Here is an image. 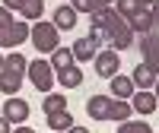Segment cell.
I'll return each instance as SVG.
<instances>
[{
	"label": "cell",
	"instance_id": "obj_13",
	"mask_svg": "<svg viewBox=\"0 0 159 133\" xmlns=\"http://www.w3.org/2000/svg\"><path fill=\"white\" fill-rule=\"evenodd\" d=\"M76 16H80V13H76L73 6L64 3V6H57V10H54V19H51V22L57 25V32H70L73 25H76Z\"/></svg>",
	"mask_w": 159,
	"mask_h": 133
},
{
	"label": "cell",
	"instance_id": "obj_16",
	"mask_svg": "<svg viewBox=\"0 0 159 133\" xmlns=\"http://www.w3.org/2000/svg\"><path fill=\"white\" fill-rule=\"evenodd\" d=\"M130 79H134V89H150V86L156 83V73L150 70L147 63H137L134 73H130Z\"/></svg>",
	"mask_w": 159,
	"mask_h": 133
},
{
	"label": "cell",
	"instance_id": "obj_3",
	"mask_svg": "<svg viewBox=\"0 0 159 133\" xmlns=\"http://www.w3.org/2000/svg\"><path fill=\"white\" fill-rule=\"evenodd\" d=\"M29 41L35 45V51H57L61 32L54 22H35V25H29Z\"/></svg>",
	"mask_w": 159,
	"mask_h": 133
},
{
	"label": "cell",
	"instance_id": "obj_31",
	"mask_svg": "<svg viewBox=\"0 0 159 133\" xmlns=\"http://www.w3.org/2000/svg\"><path fill=\"white\" fill-rule=\"evenodd\" d=\"M140 3H143V6H150V3H153V0H140Z\"/></svg>",
	"mask_w": 159,
	"mask_h": 133
},
{
	"label": "cell",
	"instance_id": "obj_32",
	"mask_svg": "<svg viewBox=\"0 0 159 133\" xmlns=\"http://www.w3.org/2000/svg\"><path fill=\"white\" fill-rule=\"evenodd\" d=\"M0 66H3V54H0Z\"/></svg>",
	"mask_w": 159,
	"mask_h": 133
},
{
	"label": "cell",
	"instance_id": "obj_7",
	"mask_svg": "<svg viewBox=\"0 0 159 133\" xmlns=\"http://www.w3.org/2000/svg\"><path fill=\"white\" fill-rule=\"evenodd\" d=\"M140 51H143V63L159 76V32H143Z\"/></svg>",
	"mask_w": 159,
	"mask_h": 133
},
{
	"label": "cell",
	"instance_id": "obj_19",
	"mask_svg": "<svg viewBox=\"0 0 159 133\" xmlns=\"http://www.w3.org/2000/svg\"><path fill=\"white\" fill-rule=\"evenodd\" d=\"M57 83L64 86V89H76V86H83V70L73 63L70 70H64V73H57Z\"/></svg>",
	"mask_w": 159,
	"mask_h": 133
},
{
	"label": "cell",
	"instance_id": "obj_22",
	"mask_svg": "<svg viewBox=\"0 0 159 133\" xmlns=\"http://www.w3.org/2000/svg\"><path fill=\"white\" fill-rule=\"evenodd\" d=\"M118 133H153V127H147L143 121H121Z\"/></svg>",
	"mask_w": 159,
	"mask_h": 133
},
{
	"label": "cell",
	"instance_id": "obj_9",
	"mask_svg": "<svg viewBox=\"0 0 159 133\" xmlns=\"http://www.w3.org/2000/svg\"><path fill=\"white\" fill-rule=\"evenodd\" d=\"M99 45H102V38L99 35H86V38H76L73 41V60H92L99 54Z\"/></svg>",
	"mask_w": 159,
	"mask_h": 133
},
{
	"label": "cell",
	"instance_id": "obj_6",
	"mask_svg": "<svg viewBox=\"0 0 159 133\" xmlns=\"http://www.w3.org/2000/svg\"><path fill=\"white\" fill-rule=\"evenodd\" d=\"M22 41H29V25H25V22H16V19H13L10 25H7V29H0V48H19Z\"/></svg>",
	"mask_w": 159,
	"mask_h": 133
},
{
	"label": "cell",
	"instance_id": "obj_10",
	"mask_svg": "<svg viewBox=\"0 0 159 133\" xmlns=\"http://www.w3.org/2000/svg\"><path fill=\"white\" fill-rule=\"evenodd\" d=\"M130 101H134L130 108H134L137 114H153V111L159 108V101H156V95H153L150 89H134V95H130Z\"/></svg>",
	"mask_w": 159,
	"mask_h": 133
},
{
	"label": "cell",
	"instance_id": "obj_33",
	"mask_svg": "<svg viewBox=\"0 0 159 133\" xmlns=\"http://www.w3.org/2000/svg\"><path fill=\"white\" fill-rule=\"evenodd\" d=\"M51 133H54V130H51Z\"/></svg>",
	"mask_w": 159,
	"mask_h": 133
},
{
	"label": "cell",
	"instance_id": "obj_2",
	"mask_svg": "<svg viewBox=\"0 0 159 133\" xmlns=\"http://www.w3.org/2000/svg\"><path fill=\"white\" fill-rule=\"evenodd\" d=\"M130 101L127 98H115V95H89L86 98V114L92 121H115L121 124L130 117Z\"/></svg>",
	"mask_w": 159,
	"mask_h": 133
},
{
	"label": "cell",
	"instance_id": "obj_1",
	"mask_svg": "<svg viewBox=\"0 0 159 133\" xmlns=\"http://www.w3.org/2000/svg\"><path fill=\"white\" fill-rule=\"evenodd\" d=\"M92 22H89V35H99V38H108V45L115 51H124L134 41V29L127 25V19L118 13L115 6H102L96 13H89Z\"/></svg>",
	"mask_w": 159,
	"mask_h": 133
},
{
	"label": "cell",
	"instance_id": "obj_20",
	"mask_svg": "<svg viewBox=\"0 0 159 133\" xmlns=\"http://www.w3.org/2000/svg\"><path fill=\"white\" fill-rule=\"evenodd\" d=\"M45 114H54V111H64L67 108V98L61 95V92H45V101H42Z\"/></svg>",
	"mask_w": 159,
	"mask_h": 133
},
{
	"label": "cell",
	"instance_id": "obj_5",
	"mask_svg": "<svg viewBox=\"0 0 159 133\" xmlns=\"http://www.w3.org/2000/svg\"><path fill=\"white\" fill-rule=\"evenodd\" d=\"M96 76H105V79H111L115 73H121V54L111 48V51H99L96 57Z\"/></svg>",
	"mask_w": 159,
	"mask_h": 133
},
{
	"label": "cell",
	"instance_id": "obj_29",
	"mask_svg": "<svg viewBox=\"0 0 159 133\" xmlns=\"http://www.w3.org/2000/svg\"><path fill=\"white\" fill-rule=\"evenodd\" d=\"M67 133H89V130H86V127H76V124H73V127H70Z\"/></svg>",
	"mask_w": 159,
	"mask_h": 133
},
{
	"label": "cell",
	"instance_id": "obj_15",
	"mask_svg": "<svg viewBox=\"0 0 159 133\" xmlns=\"http://www.w3.org/2000/svg\"><path fill=\"white\" fill-rule=\"evenodd\" d=\"M73 66V51L70 48H57V51H51V70L54 73H64V70H70ZM57 79V76H54Z\"/></svg>",
	"mask_w": 159,
	"mask_h": 133
},
{
	"label": "cell",
	"instance_id": "obj_24",
	"mask_svg": "<svg viewBox=\"0 0 159 133\" xmlns=\"http://www.w3.org/2000/svg\"><path fill=\"white\" fill-rule=\"evenodd\" d=\"M10 22H13V10H7V6H0V29H7Z\"/></svg>",
	"mask_w": 159,
	"mask_h": 133
},
{
	"label": "cell",
	"instance_id": "obj_25",
	"mask_svg": "<svg viewBox=\"0 0 159 133\" xmlns=\"http://www.w3.org/2000/svg\"><path fill=\"white\" fill-rule=\"evenodd\" d=\"M150 16H153V29H156V25H159V0L150 3Z\"/></svg>",
	"mask_w": 159,
	"mask_h": 133
},
{
	"label": "cell",
	"instance_id": "obj_28",
	"mask_svg": "<svg viewBox=\"0 0 159 133\" xmlns=\"http://www.w3.org/2000/svg\"><path fill=\"white\" fill-rule=\"evenodd\" d=\"M10 133H35L32 127H16V130H10Z\"/></svg>",
	"mask_w": 159,
	"mask_h": 133
},
{
	"label": "cell",
	"instance_id": "obj_4",
	"mask_svg": "<svg viewBox=\"0 0 159 133\" xmlns=\"http://www.w3.org/2000/svg\"><path fill=\"white\" fill-rule=\"evenodd\" d=\"M25 76L32 79V86L38 92H51V86H54V70H51V63L45 57H38V60H32L25 66Z\"/></svg>",
	"mask_w": 159,
	"mask_h": 133
},
{
	"label": "cell",
	"instance_id": "obj_27",
	"mask_svg": "<svg viewBox=\"0 0 159 133\" xmlns=\"http://www.w3.org/2000/svg\"><path fill=\"white\" fill-rule=\"evenodd\" d=\"M10 130H13V124L7 121V117H0V133H10Z\"/></svg>",
	"mask_w": 159,
	"mask_h": 133
},
{
	"label": "cell",
	"instance_id": "obj_14",
	"mask_svg": "<svg viewBox=\"0 0 159 133\" xmlns=\"http://www.w3.org/2000/svg\"><path fill=\"white\" fill-rule=\"evenodd\" d=\"M108 83H111V92H108V95H115V98H127V101H130V95H134V79H130V76L115 73Z\"/></svg>",
	"mask_w": 159,
	"mask_h": 133
},
{
	"label": "cell",
	"instance_id": "obj_12",
	"mask_svg": "<svg viewBox=\"0 0 159 133\" xmlns=\"http://www.w3.org/2000/svg\"><path fill=\"white\" fill-rule=\"evenodd\" d=\"M127 25H130V29H134V32H153V16H150V6H140V10H134V13H130V16H127Z\"/></svg>",
	"mask_w": 159,
	"mask_h": 133
},
{
	"label": "cell",
	"instance_id": "obj_11",
	"mask_svg": "<svg viewBox=\"0 0 159 133\" xmlns=\"http://www.w3.org/2000/svg\"><path fill=\"white\" fill-rule=\"evenodd\" d=\"M19 89H22V73L0 66V92H3V95H16Z\"/></svg>",
	"mask_w": 159,
	"mask_h": 133
},
{
	"label": "cell",
	"instance_id": "obj_21",
	"mask_svg": "<svg viewBox=\"0 0 159 133\" xmlns=\"http://www.w3.org/2000/svg\"><path fill=\"white\" fill-rule=\"evenodd\" d=\"M3 66H7V70H16V73H22V76H25V66H29V60H25L19 51H10V54L3 57Z\"/></svg>",
	"mask_w": 159,
	"mask_h": 133
},
{
	"label": "cell",
	"instance_id": "obj_17",
	"mask_svg": "<svg viewBox=\"0 0 159 133\" xmlns=\"http://www.w3.org/2000/svg\"><path fill=\"white\" fill-rule=\"evenodd\" d=\"M45 121H48V127L54 133H61V130H70L73 127V114L64 108V111H54V114H45Z\"/></svg>",
	"mask_w": 159,
	"mask_h": 133
},
{
	"label": "cell",
	"instance_id": "obj_30",
	"mask_svg": "<svg viewBox=\"0 0 159 133\" xmlns=\"http://www.w3.org/2000/svg\"><path fill=\"white\" fill-rule=\"evenodd\" d=\"M153 86H156V92H153V95H156V101H159V76H156V83H153Z\"/></svg>",
	"mask_w": 159,
	"mask_h": 133
},
{
	"label": "cell",
	"instance_id": "obj_8",
	"mask_svg": "<svg viewBox=\"0 0 159 133\" xmlns=\"http://www.w3.org/2000/svg\"><path fill=\"white\" fill-rule=\"evenodd\" d=\"M3 117L16 127V124H25L29 121V101H22L19 95H10L7 101H3Z\"/></svg>",
	"mask_w": 159,
	"mask_h": 133
},
{
	"label": "cell",
	"instance_id": "obj_18",
	"mask_svg": "<svg viewBox=\"0 0 159 133\" xmlns=\"http://www.w3.org/2000/svg\"><path fill=\"white\" fill-rule=\"evenodd\" d=\"M42 13H45V0H25V3L19 6V16L25 22H38L42 19Z\"/></svg>",
	"mask_w": 159,
	"mask_h": 133
},
{
	"label": "cell",
	"instance_id": "obj_23",
	"mask_svg": "<svg viewBox=\"0 0 159 133\" xmlns=\"http://www.w3.org/2000/svg\"><path fill=\"white\" fill-rule=\"evenodd\" d=\"M70 6H73L76 13H96V10H102L99 0H70Z\"/></svg>",
	"mask_w": 159,
	"mask_h": 133
},
{
	"label": "cell",
	"instance_id": "obj_26",
	"mask_svg": "<svg viewBox=\"0 0 159 133\" xmlns=\"http://www.w3.org/2000/svg\"><path fill=\"white\" fill-rule=\"evenodd\" d=\"M25 3V0H3V3H0V6H7V10H19Z\"/></svg>",
	"mask_w": 159,
	"mask_h": 133
}]
</instances>
